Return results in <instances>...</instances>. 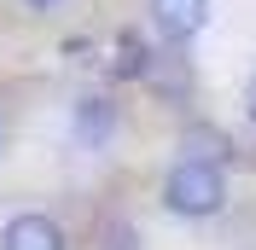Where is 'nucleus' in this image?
I'll return each instance as SVG.
<instances>
[{
	"instance_id": "6",
	"label": "nucleus",
	"mask_w": 256,
	"mask_h": 250,
	"mask_svg": "<svg viewBox=\"0 0 256 250\" xmlns=\"http://www.w3.org/2000/svg\"><path fill=\"white\" fill-rule=\"evenodd\" d=\"M244 105H250V116H256V76H250V88H244Z\"/></svg>"
},
{
	"instance_id": "5",
	"label": "nucleus",
	"mask_w": 256,
	"mask_h": 250,
	"mask_svg": "<svg viewBox=\"0 0 256 250\" xmlns=\"http://www.w3.org/2000/svg\"><path fill=\"white\" fill-rule=\"evenodd\" d=\"M82 134H88V140H105V134H111V110H105V99H88V110H82Z\"/></svg>"
},
{
	"instance_id": "4",
	"label": "nucleus",
	"mask_w": 256,
	"mask_h": 250,
	"mask_svg": "<svg viewBox=\"0 0 256 250\" xmlns=\"http://www.w3.org/2000/svg\"><path fill=\"white\" fill-rule=\"evenodd\" d=\"M233 140H227L222 128H186V157H204V163H227Z\"/></svg>"
},
{
	"instance_id": "1",
	"label": "nucleus",
	"mask_w": 256,
	"mask_h": 250,
	"mask_svg": "<svg viewBox=\"0 0 256 250\" xmlns=\"http://www.w3.org/2000/svg\"><path fill=\"white\" fill-rule=\"evenodd\" d=\"M163 204H169L175 216H186V221L216 216V210L227 204L222 163H204V157H186V163H175V169H169V180H163Z\"/></svg>"
},
{
	"instance_id": "7",
	"label": "nucleus",
	"mask_w": 256,
	"mask_h": 250,
	"mask_svg": "<svg viewBox=\"0 0 256 250\" xmlns=\"http://www.w3.org/2000/svg\"><path fill=\"white\" fill-rule=\"evenodd\" d=\"M30 6H35V12H52V6H64V0H30Z\"/></svg>"
},
{
	"instance_id": "2",
	"label": "nucleus",
	"mask_w": 256,
	"mask_h": 250,
	"mask_svg": "<svg viewBox=\"0 0 256 250\" xmlns=\"http://www.w3.org/2000/svg\"><path fill=\"white\" fill-rule=\"evenodd\" d=\"M152 24L163 41H192L210 24V0H152Z\"/></svg>"
},
{
	"instance_id": "3",
	"label": "nucleus",
	"mask_w": 256,
	"mask_h": 250,
	"mask_svg": "<svg viewBox=\"0 0 256 250\" xmlns=\"http://www.w3.org/2000/svg\"><path fill=\"white\" fill-rule=\"evenodd\" d=\"M0 250H64V233L47 216H18V221H6Z\"/></svg>"
}]
</instances>
